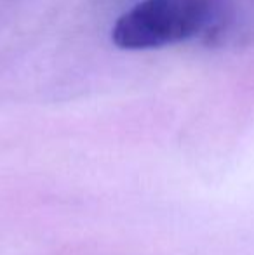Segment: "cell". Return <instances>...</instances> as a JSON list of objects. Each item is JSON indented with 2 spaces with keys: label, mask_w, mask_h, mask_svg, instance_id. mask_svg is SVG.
<instances>
[{
  "label": "cell",
  "mask_w": 254,
  "mask_h": 255,
  "mask_svg": "<svg viewBox=\"0 0 254 255\" xmlns=\"http://www.w3.org/2000/svg\"><path fill=\"white\" fill-rule=\"evenodd\" d=\"M230 0H139L112 28V42L126 51H148L214 35Z\"/></svg>",
  "instance_id": "1"
}]
</instances>
